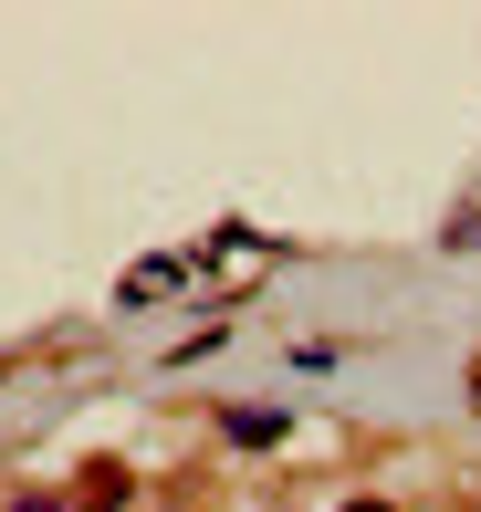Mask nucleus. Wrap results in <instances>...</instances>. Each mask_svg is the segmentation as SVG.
<instances>
[{"label":"nucleus","instance_id":"1","mask_svg":"<svg viewBox=\"0 0 481 512\" xmlns=\"http://www.w3.org/2000/svg\"><path fill=\"white\" fill-rule=\"evenodd\" d=\"M231 439H251V450H262V439H283V418H272V408H231Z\"/></svg>","mask_w":481,"mask_h":512},{"label":"nucleus","instance_id":"2","mask_svg":"<svg viewBox=\"0 0 481 512\" xmlns=\"http://www.w3.org/2000/svg\"><path fill=\"white\" fill-rule=\"evenodd\" d=\"M11 512H63V502H11Z\"/></svg>","mask_w":481,"mask_h":512},{"label":"nucleus","instance_id":"3","mask_svg":"<svg viewBox=\"0 0 481 512\" xmlns=\"http://www.w3.org/2000/svg\"><path fill=\"white\" fill-rule=\"evenodd\" d=\"M346 512H387V502H346Z\"/></svg>","mask_w":481,"mask_h":512}]
</instances>
